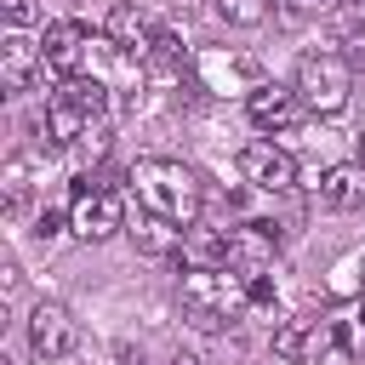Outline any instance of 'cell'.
Returning <instances> with one entry per match:
<instances>
[{
    "instance_id": "19",
    "label": "cell",
    "mask_w": 365,
    "mask_h": 365,
    "mask_svg": "<svg viewBox=\"0 0 365 365\" xmlns=\"http://www.w3.org/2000/svg\"><path fill=\"white\" fill-rule=\"evenodd\" d=\"M217 11H222L228 23H240V29H251V23L268 17V0H217Z\"/></svg>"
},
{
    "instance_id": "6",
    "label": "cell",
    "mask_w": 365,
    "mask_h": 365,
    "mask_svg": "<svg viewBox=\"0 0 365 365\" xmlns=\"http://www.w3.org/2000/svg\"><path fill=\"white\" fill-rule=\"evenodd\" d=\"M240 177H245L251 188H262V194H291V188H297V160H291L279 143L257 137V143L240 148Z\"/></svg>"
},
{
    "instance_id": "2",
    "label": "cell",
    "mask_w": 365,
    "mask_h": 365,
    "mask_svg": "<svg viewBox=\"0 0 365 365\" xmlns=\"http://www.w3.org/2000/svg\"><path fill=\"white\" fill-rule=\"evenodd\" d=\"M251 308L245 297V274L228 268H182V319L194 331H228L240 325Z\"/></svg>"
},
{
    "instance_id": "16",
    "label": "cell",
    "mask_w": 365,
    "mask_h": 365,
    "mask_svg": "<svg viewBox=\"0 0 365 365\" xmlns=\"http://www.w3.org/2000/svg\"><path fill=\"white\" fill-rule=\"evenodd\" d=\"M51 97H57V103H68L80 120H103V114H108V86H103L97 74H86V68H80V74H68Z\"/></svg>"
},
{
    "instance_id": "4",
    "label": "cell",
    "mask_w": 365,
    "mask_h": 365,
    "mask_svg": "<svg viewBox=\"0 0 365 365\" xmlns=\"http://www.w3.org/2000/svg\"><path fill=\"white\" fill-rule=\"evenodd\" d=\"M86 46H91V34H86V23H80V17H57V23H46V29H40V57H46L40 80H46V91H57L68 74H80Z\"/></svg>"
},
{
    "instance_id": "11",
    "label": "cell",
    "mask_w": 365,
    "mask_h": 365,
    "mask_svg": "<svg viewBox=\"0 0 365 365\" xmlns=\"http://www.w3.org/2000/svg\"><path fill=\"white\" fill-rule=\"evenodd\" d=\"M228 234H234V257H228V268H240V274H262L268 257H274V245H279V228L262 222V217H251V222H240V228H228Z\"/></svg>"
},
{
    "instance_id": "26",
    "label": "cell",
    "mask_w": 365,
    "mask_h": 365,
    "mask_svg": "<svg viewBox=\"0 0 365 365\" xmlns=\"http://www.w3.org/2000/svg\"><path fill=\"white\" fill-rule=\"evenodd\" d=\"M171 365H200V359H194V354H177V359H171Z\"/></svg>"
},
{
    "instance_id": "22",
    "label": "cell",
    "mask_w": 365,
    "mask_h": 365,
    "mask_svg": "<svg viewBox=\"0 0 365 365\" xmlns=\"http://www.w3.org/2000/svg\"><path fill=\"white\" fill-rule=\"evenodd\" d=\"M0 11H6V29H34L40 23V6L34 0H0Z\"/></svg>"
},
{
    "instance_id": "5",
    "label": "cell",
    "mask_w": 365,
    "mask_h": 365,
    "mask_svg": "<svg viewBox=\"0 0 365 365\" xmlns=\"http://www.w3.org/2000/svg\"><path fill=\"white\" fill-rule=\"evenodd\" d=\"M245 114H251V125H257V131H268V137H285V131H297V120H302L308 108H302L297 86L262 80V86H251V91H245Z\"/></svg>"
},
{
    "instance_id": "9",
    "label": "cell",
    "mask_w": 365,
    "mask_h": 365,
    "mask_svg": "<svg viewBox=\"0 0 365 365\" xmlns=\"http://www.w3.org/2000/svg\"><path fill=\"white\" fill-rule=\"evenodd\" d=\"M74 342H80L74 314L63 302H34V314H29V348H34V359H68Z\"/></svg>"
},
{
    "instance_id": "23",
    "label": "cell",
    "mask_w": 365,
    "mask_h": 365,
    "mask_svg": "<svg viewBox=\"0 0 365 365\" xmlns=\"http://www.w3.org/2000/svg\"><path fill=\"white\" fill-rule=\"evenodd\" d=\"M23 194H29V182H23V160H11V165H6V211H11V217L23 211Z\"/></svg>"
},
{
    "instance_id": "8",
    "label": "cell",
    "mask_w": 365,
    "mask_h": 365,
    "mask_svg": "<svg viewBox=\"0 0 365 365\" xmlns=\"http://www.w3.org/2000/svg\"><path fill=\"white\" fill-rule=\"evenodd\" d=\"M131 217H125V200L114 194V188H91V194H80L74 200V211H68V228L86 240V245H97V240H108V234H120Z\"/></svg>"
},
{
    "instance_id": "15",
    "label": "cell",
    "mask_w": 365,
    "mask_h": 365,
    "mask_svg": "<svg viewBox=\"0 0 365 365\" xmlns=\"http://www.w3.org/2000/svg\"><path fill=\"white\" fill-rule=\"evenodd\" d=\"M228 257H234V234L228 228H188L182 234V268H228Z\"/></svg>"
},
{
    "instance_id": "1",
    "label": "cell",
    "mask_w": 365,
    "mask_h": 365,
    "mask_svg": "<svg viewBox=\"0 0 365 365\" xmlns=\"http://www.w3.org/2000/svg\"><path fill=\"white\" fill-rule=\"evenodd\" d=\"M125 182H131V194H137L143 211H154V217H165V222H177V228H194L200 211H205V188H200V177H194L182 160L148 154V160H137V165L125 171Z\"/></svg>"
},
{
    "instance_id": "24",
    "label": "cell",
    "mask_w": 365,
    "mask_h": 365,
    "mask_svg": "<svg viewBox=\"0 0 365 365\" xmlns=\"http://www.w3.org/2000/svg\"><path fill=\"white\" fill-rule=\"evenodd\" d=\"M57 234H63V211H57V205H46V211H34V240H46V245H51Z\"/></svg>"
},
{
    "instance_id": "25",
    "label": "cell",
    "mask_w": 365,
    "mask_h": 365,
    "mask_svg": "<svg viewBox=\"0 0 365 365\" xmlns=\"http://www.w3.org/2000/svg\"><path fill=\"white\" fill-rule=\"evenodd\" d=\"M348 63H354V68H365V29L348 40Z\"/></svg>"
},
{
    "instance_id": "18",
    "label": "cell",
    "mask_w": 365,
    "mask_h": 365,
    "mask_svg": "<svg viewBox=\"0 0 365 365\" xmlns=\"http://www.w3.org/2000/svg\"><path fill=\"white\" fill-rule=\"evenodd\" d=\"M336 354L365 359V308H354L348 319H336Z\"/></svg>"
},
{
    "instance_id": "12",
    "label": "cell",
    "mask_w": 365,
    "mask_h": 365,
    "mask_svg": "<svg viewBox=\"0 0 365 365\" xmlns=\"http://www.w3.org/2000/svg\"><path fill=\"white\" fill-rule=\"evenodd\" d=\"M319 205H331V211H354V205H365V165L359 160H336V165H325L319 171Z\"/></svg>"
},
{
    "instance_id": "10",
    "label": "cell",
    "mask_w": 365,
    "mask_h": 365,
    "mask_svg": "<svg viewBox=\"0 0 365 365\" xmlns=\"http://www.w3.org/2000/svg\"><path fill=\"white\" fill-rule=\"evenodd\" d=\"M40 68H46L40 40H34L29 29H6V34H0V86H6V91H29V86L40 80Z\"/></svg>"
},
{
    "instance_id": "7",
    "label": "cell",
    "mask_w": 365,
    "mask_h": 365,
    "mask_svg": "<svg viewBox=\"0 0 365 365\" xmlns=\"http://www.w3.org/2000/svg\"><path fill=\"white\" fill-rule=\"evenodd\" d=\"M319 354L342 359V354H336V319H285V325L274 331V359L302 365V359H319Z\"/></svg>"
},
{
    "instance_id": "20",
    "label": "cell",
    "mask_w": 365,
    "mask_h": 365,
    "mask_svg": "<svg viewBox=\"0 0 365 365\" xmlns=\"http://www.w3.org/2000/svg\"><path fill=\"white\" fill-rule=\"evenodd\" d=\"M108 137H114V131H108V125L97 120V125H91V131H86V137L74 143V154H80V160H103V154H108Z\"/></svg>"
},
{
    "instance_id": "17",
    "label": "cell",
    "mask_w": 365,
    "mask_h": 365,
    "mask_svg": "<svg viewBox=\"0 0 365 365\" xmlns=\"http://www.w3.org/2000/svg\"><path fill=\"white\" fill-rule=\"evenodd\" d=\"M143 63H154V68L177 74V68L188 63V51H182V40H177L171 29H154V46H148V57H143Z\"/></svg>"
},
{
    "instance_id": "3",
    "label": "cell",
    "mask_w": 365,
    "mask_h": 365,
    "mask_svg": "<svg viewBox=\"0 0 365 365\" xmlns=\"http://www.w3.org/2000/svg\"><path fill=\"white\" fill-rule=\"evenodd\" d=\"M297 97L308 114H342L348 97H354V63L342 51H308L297 63Z\"/></svg>"
},
{
    "instance_id": "13",
    "label": "cell",
    "mask_w": 365,
    "mask_h": 365,
    "mask_svg": "<svg viewBox=\"0 0 365 365\" xmlns=\"http://www.w3.org/2000/svg\"><path fill=\"white\" fill-rule=\"evenodd\" d=\"M108 46L125 51V57H148V46H154V23H148L131 0H114V6H108Z\"/></svg>"
},
{
    "instance_id": "21",
    "label": "cell",
    "mask_w": 365,
    "mask_h": 365,
    "mask_svg": "<svg viewBox=\"0 0 365 365\" xmlns=\"http://www.w3.org/2000/svg\"><path fill=\"white\" fill-rule=\"evenodd\" d=\"M245 297H251V308H274V274L262 268V274H245Z\"/></svg>"
},
{
    "instance_id": "14",
    "label": "cell",
    "mask_w": 365,
    "mask_h": 365,
    "mask_svg": "<svg viewBox=\"0 0 365 365\" xmlns=\"http://www.w3.org/2000/svg\"><path fill=\"white\" fill-rule=\"evenodd\" d=\"M125 234H131V245H137L143 257H182V234H188V228H177V222H165V217H154V211H137V217L125 222Z\"/></svg>"
},
{
    "instance_id": "27",
    "label": "cell",
    "mask_w": 365,
    "mask_h": 365,
    "mask_svg": "<svg viewBox=\"0 0 365 365\" xmlns=\"http://www.w3.org/2000/svg\"><path fill=\"white\" fill-rule=\"evenodd\" d=\"M359 165H365V137H359Z\"/></svg>"
}]
</instances>
